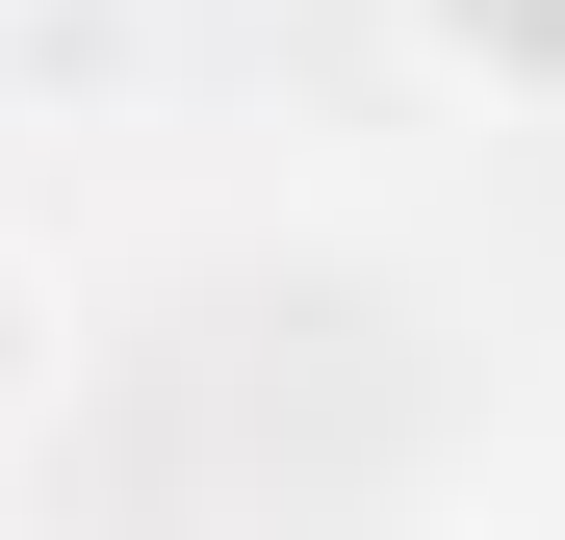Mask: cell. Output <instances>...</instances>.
<instances>
[{
	"label": "cell",
	"mask_w": 565,
	"mask_h": 540,
	"mask_svg": "<svg viewBox=\"0 0 565 540\" xmlns=\"http://www.w3.org/2000/svg\"><path fill=\"white\" fill-rule=\"evenodd\" d=\"M386 27H412L437 104H489V129H540V104H565V0H386Z\"/></svg>",
	"instance_id": "cell-1"
},
{
	"label": "cell",
	"mask_w": 565,
	"mask_h": 540,
	"mask_svg": "<svg viewBox=\"0 0 565 540\" xmlns=\"http://www.w3.org/2000/svg\"><path fill=\"white\" fill-rule=\"evenodd\" d=\"M52 412H77V257L0 232V437H52Z\"/></svg>",
	"instance_id": "cell-2"
}]
</instances>
